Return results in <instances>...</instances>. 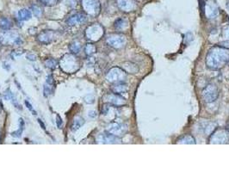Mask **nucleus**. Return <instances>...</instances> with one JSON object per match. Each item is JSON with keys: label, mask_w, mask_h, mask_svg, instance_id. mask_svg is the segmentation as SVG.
I'll return each mask as SVG.
<instances>
[{"label": "nucleus", "mask_w": 229, "mask_h": 172, "mask_svg": "<svg viewBox=\"0 0 229 172\" xmlns=\"http://www.w3.org/2000/svg\"><path fill=\"white\" fill-rule=\"evenodd\" d=\"M204 10L207 18H215L219 13V8L214 0H207L205 4Z\"/></svg>", "instance_id": "20e7f679"}, {"label": "nucleus", "mask_w": 229, "mask_h": 172, "mask_svg": "<svg viewBox=\"0 0 229 172\" xmlns=\"http://www.w3.org/2000/svg\"><path fill=\"white\" fill-rule=\"evenodd\" d=\"M118 6L123 10V11H133L136 8V4L134 0H117Z\"/></svg>", "instance_id": "423d86ee"}, {"label": "nucleus", "mask_w": 229, "mask_h": 172, "mask_svg": "<svg viewBox=\"0 0 229 172\" xmlns=\"http://www.w3.org/2000/svg\"><path fill=\"white\" fill-rule=\"evenodd\" d=\"M28 59L30 60H35L36 59H35V56L34 55H28V57H27Z\"/></svg>", "instance_id": "aec40b11"}, {"label": "nucleus", "mask_w": 229, "mask_h": 172, "mask_svg": "<svg viewBox=\"0 0 229 172\" xmlns=\"http://www.w3.org/2000/svg\"><path fill=\"white\" fill-rule=\"evenodd\" d=\"M136 1H140V2H141V1H145V0H136Z\"/></svg>", "instance_id": "5701e85b"}, {"label": "nucleus", "mask_w": 229, "mask_h": 172, "mask_svg": "<svg viewBox=\"0 0 229 172\" xmlns=\"http://www.w3.org/2000/svg\"><path fill=\"white\" fill-rule=\"evenodd\" d=\"M126 77L125 72L121 69L115 68L111 70L108 75V78L109 81L112 82H121L124 80Z\"/></svg>", "instance_id": "39448f33"}, {"label": "nucleus", "mask_w": 229, "mask_h": 172, "mask_svg": "<svg viewBox=\"0 0 229 172\" xmlns=\"http://www.w3.org/2000/svg\"><path fill=\"white\" fill-rule=\"evenodd\" d=\"M229 141V131L227 129H217L210 137L212 144H225Z\"/></svg>", "instance_id": "7ed1b4c3"}, {"label": "nucleus", "mask_w": 229, "mask_h": 172, "mask_svg": "<svg viewBox=\"0 0 229 172\" xmlns=\"http://www.w3.org/2000/svg\"><path fill=\"white\" fill-rule=\"evenodd\" d=\"M56 118H57V121H56L57 126H58V127H59V128H61V126H62V120H61V116L59 115H57Z\"/></svg>", "instance_id": "a211bd4d"}, {"label": "nucleus", "mask_w": 229, "mask_h": 172, "mask_svg": "<svg viewBox=\"0 0 229 172\" xmlns=\"http://www.w3.org/2000/svg\"><path fill=\"white\" fill-rule=\"evenodd\" d=\"M222 35L227 41H229V26L226 27L222 31Z\"/></svg>", "instance_id": "2eb2a0df"}, {"label": "nucleus", "mask_w": 229, "mask_h": 172, "mask_svg": "<svg viewBox=\"0 0 229 172\" xmlns=\"http://www.w3.org/2000/svg\"><path fill=\"white\" fill-rule=\"evenodd\" d=\"M227 8L229 10V2H227Z\"/></svg>", "instance_id": "4be33fe9"}, {"label": "nucleus", "mask_w": 229, "mask_h": 172, "mask_svg": "<svg viewBox=\"0 0 229 172\" xmlns=\"http://www.w3.org/2000/svg\"><path fill=\"white\" fill-rule=\"evenodd\" d=\"M46 64H47V66H48V67L53 69V68H55V67H56L57 62L54 60H49L48 61H47V62H46Z\"/></svg>", "instance_id": "4468645a"}, {"label": "nucleus", "mask_w": 229, "mask_h": 172, "mask_svg": "<svg viewBox=\"0 0 229 172\" xmlns=\"http://www.w3.org/2000/svg\"><path fill=\"white\" fill-rule=\"evenodd\" d=\"M229 61V50L227 48L216 46L208 52L206 57V64L213 70L221 68Z\"/></svg>", "instance_id": "f257e3e1"}, {"label": "nucleus", "mask_w": 229, "mask_h": 172, "mask_svg": "<svg viewBox=\"0 0 229 172\" xmlns=\"http://www.w3.org/2000/svg\"><path fill=\"white\" fill-rule=\"evenodd\" d=\"M218 46H220V47H224V48H227V49H229V41H224L221 43H220Z\"/></svg>", "instance_id": "dca6fc26"}, {"label": "nucleus", "mask_w": 229, "mask_h": 172, "mask_svg": "<svg viewBox=\"0 0 229 172\" xmlns=\"http://www.w3.org/2000/svg\"><path fill=\"white\" fill-rule=\"evenodd\" d=\"M11 22L10 21L8 18L6 17H1L0 18V28L3 29L7 30L10 29L11 28Z\"/></svg>", "instance_id": "9b49d317"}, {"label": "nucleus", "mask_w": 229, "mask_h": 172, "mask_svg": "<svg viewBox=\"0 0 229 172\" xmlns=\"http://www.w3.org/2000/svg\"><path fill=\"white\" fill-rule=\"evenodd\" d=\"M219 96V91L217 87L215 84H208L207 85L202 92V96L203 100L207 103H211L215 102Z\"/></svg>", "instance_id": "f03ea898"}, {"label": "nucleus", "mask_w": 229, "mask_h": 172, "mask_svg": "<svg viewBox=\"0 0 229 172\" xmlns=\"http://www.w3.org/2000/svg\"><path fill=\"white\" fill-rule=\"evenodd\" d=\"M108 42L110 44V46L119 48V47H122L124 46V44L126 43V40L123 36L117 35V36H113L111 38L109 39Z\"/></svg>", "instance_id": "0eeeda50"}, {"label": "nucleus", "mask_w": 229, "mask_h": 172, "mask_svg": "<svg viewBox=\"0 0 229 172\" xmlns=\"http://www.w3.org/2000/svg\"><path fill=\"white\" fill-rule=\"evenodd\" d=\"M47 82H48V84H53V77H52V76H48V78H47Z\"/></svg>", "instance_id": "6ab92c4d"}, {"label": "nucleus", "mask_w": 229, "mask_h": 172, "mask_svg": "<svg viewBox=\"0 0 229 172\" xmlns=\"http://www.w3.org/2000/svg\"><path fill=\"white\" fill-rule=\"evenodd\" d=\"M128 90L127 88V85L126 84H119L117 85H115V87L113 88V90L116 93V94H121V93H124L126 92Z\"/></svg>", "instance_id": "ddd939ff"}, {"label": "nucleus", "mask_w": 229, "mask_h": 172, "mask_svg": "<svg viewBox=\"0 0 229 172\" xmlns=\"http://www.w3.org/2000/svg\"><path fill=\"white\" fill-rule=\"evenodd\" d=\"M177 143H181V144H195V139L191 135H184L178 140Z\"/></svg>", "instance_id": "f8f14e48"}, {"label": "nucleus", "mask_w": 229, "mask_h": 172, "mask_svg": "<svg viewBox=\"0 0 229 172\" xmlns=\"http://www.w3.org/2000/svg\"><path fill=\"white\" fill-rule=\"evenodd\" d=\"M38 122H39V124L41 126V127H42V128H43V129L46 128V127H45V125H44L43 122H42V121L41 120V119H38Z\"/></svg>", "instance_id": "412c9836"}, {"label": "nucleus", "mask_w": 229, "mask_h": 172, "mask_svg": "<svg viewBox=\"0 0 229 172\" xmlns=\"http://www.w3.org/2000/svg\"><path fill=\"white\" fill-rule=\"evenodd\" d=\"M25 104H26L27 108H29V109H30V110L32 113H33V115H36V112H35V110L33 109V108H32V105H31L30 103H29L28 101H25Z\"/></svg>", "instance_id": "f3484780"}, {"label": "nucleus", "mask_w": 229, "mask_h": 172, "mask_svg": "<svg viewBox=\"0 0 229 172\" xmlns=\"http://www.w3.org/2000/svg\"><path fill=\"white\" fill-rule=\"evenodd\" d=\"M109 132L111 133L113 135H119L123 133V127L121 125L118 124H113L111 125L110 128H109Z\"/></svg>", "instance_id": "9d476101"}, {"label": "nucleus", "mask_w": 229, "mask_h": 172, "mask_svg": "<svg viewBox=\"0 0 229 172\" xmlns=\"http://www.w3.org/2000/svg\"><path fill=\"white\" fill-rule=\"evenodd\" d=\"M18 15L19 20H22V21L30 20L31 17H32V14H31L30 11L29 10H26V9H22L21 10H19Z\"/></svg>", "instance_id": "1a4fd4ad"}, {"label": "nucleus", "mask_w": 229, "mask_h": 172, "mask_svg": "<svg viewBox=\"0 0 229 172\" xmlns=\"http://www.w3.org/2000/svg\"><path fill=\"white\" fill-rule=\"evenodd\" d=\"M85 20H86V17H85V15H83V14H77V15H75L73 17H71L69 20L67 21V22L69 23L70 25H74V24H77V23L84 22Z\"/></svg>", "instance_id": "6e6552de"}]
</instances>
